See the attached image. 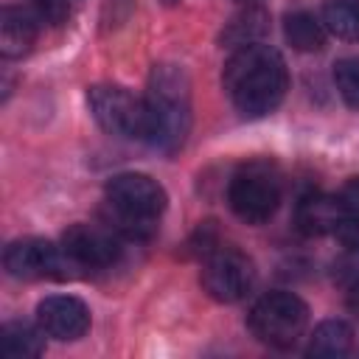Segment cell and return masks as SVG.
I'll return each instance as SVG.
<instances>
[{
  "label": "cell",
  "instance_id": "8",
  "mask_svg": "<svg viewBox=\"0 0 359 359\" xmlns=\"http://www.w3.org/2000/svg\"><path fill=\"white\" fill-rule=\"evenodd\" d=\"M3 266L11 278H22V280H39V278L67 280L76 275L62 247L34 236L11 241L3 252Z\"/></svg>",
  "mask_w": 359,
  "mask_h": 359
},
{
  "label": "cell",
  "instance_id": "25",
  "mask_svg": "<svg viewBox=\"0 0 359 359\" xmlns=\"http://www.w3.org/2000/svg\"><path fill=\"white\" fill-rule=\"evenodd\" d=\"M241 3H252V0H241Z\"/></svg>",
  "mask_w": 359,
  "mask_h": 359
},
{
  "label": "cell",
  "instance_id": "4",
  "mask_svg": "<svg viewBox=\"0 0 359 359\" xmlns=\"http://www.w3.org/2000/svg\"><path fill=\"white\" fill-rule=\"evenodd\" d=\"M227 202L233 213L247 224H264L275 216L280 205V174L269 160H250L244 163L230 185Z\"/></svg>",
  "mask_w": 359,
  "mask_h": 359
},
{
  "label": "cell",
  "instance_id": "6",
  "mask_svg": "<svg viewBox=\"0 0 359 359\" xmlns=\"http://www.w3.org/2000/svg\"><path fill=\"white\" fill-rule=\"evenodd\" d=\"M87 104L98 126L115 137L146 140V104L118 84H93Z\"/></svg>",
  "mask_w": 359,
  "mask_h": 359
},
{
  "label": "cell",
  "instance_id": "1",
  "mask_svg": "<svg viewBox=\"0 0 359 359\" xmlns=\"http://www.w3.org/2000/svg\"><path fill=\"white\" fill-rule=\"evenodd\" d=\"M222 79L233 107L247 118H261L275 112L289 90V73L283 56L264 42L233 50Z\"/></svg>",
  "mask_w": 359,
  "mask_h": 359
},
{
  "label": "cell",
  "instance_id": "11",
  "mask_svg": "<svg viewBox=\"0 0 359 359\" xmlns=\"http://www.w3.org/2000/svg\"><path fill=\"white\" fill-rule=\"evenodd\" d=\"M345 205L339 194H309L297 205V227L306 236H325L337 230V224L345 219Z\"/></svg>",
  "mask_w": 359,
  "mask_h": 359
},
{
  "label": "cell",
  "instance_id": "15",
  "mask_svg": "<svg viewBox=\"0 0 359 359\" xmlns=\"http://www.w3.org/2000/svg\"><path fill=\"white\" fill-rule=\"evenodd\" d=\"M325 25L311 11H292L283 20V36L286 42L300 53H314L325 48Z\"/></svg>",
  "mask_w": 359,
  "mask_h": 359
},
{
  "label": "cell",
  "instance_id": "9",
  "mask_svg": "<svg viewBox=\"0 0 359 359\" xmlns=\"http://www.w3.org/2000/svg\"><path fill=\"white\" fill-rule=\"evenodd\" d=\"M62 252L67 255L73 272H93L107 269L118 261L121 244L109 227L95 224H73L62 233Z\"/></svg>",
  "mask_w": 359,
  "mask_h": 359
},
{
  "label": "cell",
  "instance_id": "12",
  "mask_svg": "<svg viewBox=\"0 0 359 359\" xmlns=\"http://www.w3.org/2000/svg\"><path fill=\"white\" fill-rule=\"evenodd\" d=\"M36 42V17L20 6H6L0 11V53L3 59L25 56Z\"/></svg>",
  "mask_w": 359,
  "mask_h": 359
},
{
  "label": "cell",
  "instance_id": "7",
  "mask_svg": "<svg viewBox=\"0 0 359 359\" xmlns=\"http://www.w3.org/2000/svg\"><path fill=\"white\" fill-rule=\"evenodd\" d=\"M202 286L219 303H238L255 286V266L236 247H213L205 252Z\"/></svg>",
  "mask_w": 359,
  "mask_h": 359
},
{
  "label": "cell",
  "instance_id": "2",
  "mask_svg": "<svg viewBox=\"0 0 359 359\" xmlns=\"http://www.w3.org/2000/svg\"><path fill=\"white\" fill-rule=\"evenodd\" d=\"M146 143L174 151L191 126V84L182 67L157 65L146 87Z\"/></svg>",
  "mask_w": 359,
  "mask_h": 359
},
{
  "label": "cell",
  "instance_id": "16",
  "mask_svg": "<svg viewBox=\"0 0 359 359\" xmlns=\"http://www.w3.org/2000/svg\"><path fill=\"white\" fill-rule=\"evenodd\" d=\"M42 328H34L28 323H6L0 331V345L3 356L8 359H25V356H39L45 351L42 342Z\"/></svg>",
  "mask_w": 359,
  "mask_h": 359
},
{
  "label": "cell",
  "instance_id": "3",
  "mask_svg": "<svg viewBox=\"0 0 359 359\" xmlns=\"http://www.w3.org/2000/svg\"><path fill=\"white\" fill-rule=\"evenodd\" d=\"M165 191L157 180L137 171L115 174L107 182L109 230L126 238H149L160 213L165 210Z\"/></svg>",
  "mask_w": 359,
  "mask_h": 359
},
{
  "label": "cell",
  "instance_id": "24",
  "mask_svg": "<svg viewBox=\"0 0 359 359\" xmlns=\"http://www.w3.org/2000/svg\"><path fill=\"white\" fill-rule=\"evenodd\" d=\"M163 3H165V6H171V3H177V0H163Z\"/></svg>",
  "mask_w": 359,
  "mask_h": 359
},
{
  "label": "cell",
  "instance_id": "13",
  "mask_svg": "<svg viewBox=\"0 0 359 359\" xmlns=\"http://www.w3.org/2000/svg\"><path fill=\"white\" fill-rule=\"evenodd\" d=\"M269 31V14L261 8V6H247L241 8L238 14L230 17V22H224V31H222V48H230V50H238V48H247V45H255L261 42V36Z\"/></svg>",
  "mask_w": 359,
  "mask_h": 359
},
{
  "label": "cell",
  "instance_id": "5",
  "mask_svg": "<svg viewBox=\"0 0 359 359\" xmlns=\"http://www.w3.org/2000/svg\"><path fill=\"white\" fill-rule=\"evenodd\" d=\"M309 325V306L292 292H266L250 309V331L269 348H292Z\"/></svg>",
  "mask_w": 359,
  "mask_h": 359
},
{
  "label": "cell",
  "instance_id": "18",
  "mask_svg": "<svg viewBox=\"0 0 359 359\" xmlns=\"http://www.w3.org/2000/svg\"><path fill=\"white\" fill-rule=\"evenodd\" d=\"M334 84L351 109H359V56H345L334 65Z\"/></svg>",
  "mask_w": 359,
  "mask_h": 359
},
{
  "label": "cell",
  "instance_id": "17",
  "mask_svg": "<svg viewBox=\"0 0 359 359\" xmlns=\"http://www.w3.org/2000/svg\"><path fill=\"white\" fill-rule=\"evenodd\" d=\"M323 25L339 39H359V0H325Z\"/></svg>",
  "mask_w": 359,
  "mask_h": 359
},
{
  "label": "cell",
  "instance_id": "10",
  "mask_svg": "<svg viewBox=\"0 0 359 359\" xmlns=\"http://www.w3.org/2000/svg\"><path fill=\"white\" fill-rule=\"evenodd\" d=\"M36 325L62 342L79 339L90 328V309L73 294H50L36 306Z\"/></svg>",
  "mask_w": 359,
  "mask_h": 359
},
{
  "label": "cell",
  "instance_id": "23",
  "mask_svg": "<svg viewBox=\"0 0 359 359\" xmlns=\"http://www.w3.org/2000/svg\"><path fill=\"white\" fill-rule=\"evenodd\" d=\"M348 309H351V311L359 317V280L348 286Z\"/></svg>",
  "mask_w": 359,
  "mask_h": 359
},
{
  "label": "cell",
  "instance_id": "20",
  "mask_svg": "<svg viewBox=\"0 0 359 359\" xmlns=\"http://www.w3.org/2000/svg\"><path fill=\"white\" fill-rule=\"evenodd\" d=\"M39 17H45L48 22H62L67 17V0H36Z\"/></svg>",
  "mask_w": 359,
  "mask_h": 359
},
{
  "label": "cell",
  "instance_id": "19",
  "mask_svg": "<svg viewBox=\"0 0 359 359\" xmlns=\"http://www.w3.org/2000/svg\"><path fill=\"white\" fill-rule=\"evenodd\" d=\"M334 238L345 250H359V213H345V219L334 230Z\"/></svg>",
  "mask_w": 359,
  "mask_h": 359
},
{
  "label": "cell",
  "instance_id": "14",
  "mask_svg": "<svg viewBox=\"0 0 359 359\" xmlns=\"http://www.w3.org/2000/svg\"><path fill=\"white\" fill-rule=\"evenodd\" d=\"M351 348H353V328L345 320H325L311 331L306 353L314 359H339L348 356Z\"/></svg>",
  "mask_w": 359,
  "mask_h": 359
},
{
  "label": "cell",
  "instance_id": "22",
  "mask_svg": "<svg viewBox=\"0 0 359 359\" xmlns=\"http://www.w3.org/2000/svg\"><path fill=\"white\" fill-rule=\"evenodd\" d=\"M339 199L345 205L348 213H359V177H353L351 182H345V188L339 191Z\"/></svg>",
  "mask_w": 359,
  "mask_h": 359
},
{
  "label": "cell",
  "instance_id": "21",
  "mask_svg": "<svg viewBox=\"0 0 359 359\" xmlns=\"http://www.w3.org/2000/svg\"><path fill=\"white\" fill-rule=\"evenodd\" d=\"M348 252H351V255L339 261V272H337V278H339L345 286H351V283L359 280V250H348Z\"/></svg>",
  "mask_w": 359,
  "mask_h": 359
}]
</instances>
